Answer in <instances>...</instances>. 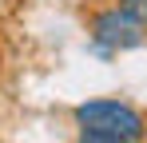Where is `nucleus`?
Returning <instances> with one entry per match:
<instances>
[{"label": "nucleus", "mask_w": 147, "mask_h": 143, "mask_svg": "<svg viewBox=\"0 0 147 143\" xmlns=\"http://www.w3.org/2000/svg\"><path fill=\"white\" fill-rule=\"evenodd\" d=\"M80 139L88 143H135L147 135V119L139 107L123 99H88L72 111Z\"/></svg>", "instance_id": "nucleus-1"}, {"label": "nucleus", "mask_w": 147, "mask_h": 143, "mask_svg": "<svg viewBox=\"0 0 147 143\" xmlns=\"http://www.w3.org/2000/svg\"><path fill=\"white\" fill-rule=\"evenodd\" d=\"M119 8L127 16H135L139 24H147V0H119Z\"/></svg>", "instance_id": "nucleus-3"}, {"label": "nucleus", "mask_w": 147, "mask_h": 143, "mask_svg": "<svg viewBox=\"0 0 147 143\" xmlns=\"http://www.w3.org/2000/svg\"><path fill=\"white\" fill-rule=\"evenodd\" d=\"M92 40H96L103 52H127V48H139L147 40V24H139L135 16H127L119 4L99 12L92 20Z\"/></svg>", "instance_id": "nucleus-2"}]
</instances>
